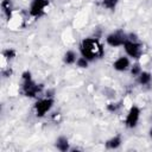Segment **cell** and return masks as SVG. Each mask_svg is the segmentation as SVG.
Listing matches in <instances>:
<instances>
[{"label": "cell", "instance_id": "9a60e30c", "mask_svg": "<svg viewBox=\"0 0 152 152\" xmlns=\"http://www.w3.org/2000/svg\"><path fill=\"white\" fill-rule=\"evenodd\" d=\"M17 56V51L12 48H8V49H5L2 51V57L6 59V61H12L14 57Z\"/></svg>", "mask_w": 152, "mask_h": 152}, {"label": "cell", "instance_id": "2e32d148", "mask_svg": "<svg viewBox=\"0 0 152 152\" xmlns=\"http://www.w3.org/2000/svg\"><path fill=\"white\" fill-rule=\"evenodd\" d=\"M89 61L86 58V57H83V56H80L78 58H77V61H76V66H78V68H81V69H87L88 66H89Z\"/></svg>", "mask_w": 152, "mask_h": 152}, {"label": "cell", "instance_id": "e0dca14e", "mask_svg": "<svg viewBox=\"0 0 152 152\" xmlns=\"http://www.w3.org/2000/svg\"><path fill=\"white\" fill-rule=\"evenodd\" d=\"M121 107V102H109L107 106H106V109L109 112V113H115L120 109Z\"/></svg>", "mask_w": 152, "mask_h": 152}, {"label": "cell", "instance_id": "6da1fadb", "mask_svg": "<svg viewBox=\"0 0 152 152\" xmlns=\"http://www.w3.org/2000/svg\"><path fill=\"white\" fill-rule=\"evenodd\" d=\"M80 52L81 56L86 57L89 62H93L95 59H100L104 55V48L96 38H84L82 39L80 44Z\"/></svg>", "mask_w": 152, "mask_h": 152}, {"label": "cell", "instance_id": "5bb4252c", "mask_svg": "<svg viewBox=\"0 0 152 152\" xmlns=\"http://www.w3.org/2000/svg\"><path fill=\"white\" fill-rule=\"evenodd\" d=\"M118 4H119V0H102L101 1V6L108 11H115Z\"/></svg>", "mask_w": 152, "mask_h": 152}, {"label": "cell", "instance_id": "8fae6325", "mask_svg": "<svg viewBox=\"0 0 152 152\" xmlns=\"http://www.w3.org/2000/svg\"><path fill=\"white\" fill-rule=\"evenodd\" d=\"M121 144H122V138L120 134H116L106 141V147L108 150H116L121 146Z\"/></svg>", "mask_w": 152, "mask_h": 152}, {"label": "cell", "instance_id": "ac0fdd59", "mask_svg": "<svg viewBox=\"0 0 152 152\" xmlns=\"http://www.w3.org/2000/svg\"><path fill=\"white\" fill-rule=\"evenodd\" d=\"M129 71H131V75H132V76L137 77V76L142 71V69H141V66H140V64H139V63H134V64H132V65H131Z\"/></svg>", "mask_w": 152, "mask_h": 152}, {"label": "cell", "instance_id": "ba28073f", "mask_svg": "<svg viewBox=\"0 0 152 152\" xmlns=\"http://www.w3.org/2000/svg\"><path fill=\"white\" fill-rule=\"evenodd\" d=\"M131 65H132L131 58L128 56H120L113 62V69L119 71V72H124V71L129 70Z\"/></svg>", "mask_w": 152, "mask_h": 152}, {"label": "cell", "instance_id": "7a4b0ae2", "mask_svg": "<svg viewBox=\"0 0 152 152\" xmlns=\"http://www.w3.org/2000/svg\"><path fill=\"white\" fill-rule=\"evenodd\" d=\"M55 104V99L52 96H45L43 99H39L36 101V103L33 104V109L34 113L38 118H44L53 107Z\"/></svg>", "mask_w": 152, "mask_h": 152}, {"label": "cell", "instance_id": "5b68a950", "mask_svg": "<svg viewBox=\"0 0 152 152\" xmlns=\"http://www.w3.org/2000/svg\"><path fill=\"white\" fill-rule=\"evenodd\" d=\"M140 115H141L140 107H138L137 104L131 106L126 114V118H125V126L127 128H135L139 124Z\"/></svg>", "mask_w": 152, "mask_h": 152}, {"label": "cell", "instance_id": "3957f363", "mask_svg": "<svg viewBox=\"0 0 152 152\" xmlns=\"http://www.w3.org/2000/svg\"><path fill=\"white\" fill-rule=\"evenodd\" d=\"M122 46L126 52V56H128L131 59L138 61L142 55V45L139 40H132L127 38Z\"/></svg>", "mask_w": 152, "mask_h": 152}, {"label": "cell", "instance_id": "8992f818", "mask_svg": "<svg viewBox=\"0 0 152 152\" xmlns=\"http://www.w3.org/2000/svg\"><path fill=\"white\" fill-rule=\"evenodd\" d=\"M21 90H23V94L26 97L33 99V97H37V95L42 93L43 86L36 83L33 80H27V81H23Z\"/></svg>", "mask_w": 152, "mask_h": 152}, {"label": "cell", "instance_id": "4fadbf2b", "mask_svg": "<svg viewBox=\"0 0 152 152\" xmlns=\"http://www.w3.org/2000/svg\"><path fill=\"white\" fill-rule=\"evenodd\" d=\"M77 58H78V56H77V53H76L74 50H68V51H65V53L63 55V62H64L65 64H68V65L75 64L76 61H77Z\"/></svg>", "mask_w": 152, "mask_h": 152}, {"label": "cell", "instance_id": "ffe728a7", "mask_svg": "<svg viewBox=\"0 0 152 152\" xmlns=\"http://www.w3.org/2000/svg\"><path fill=\"white\" fill-rule=\"evenodd\" d=\"M148 134H150V137H151V138H152V127H151V128H150V132H148Z\"/></svg>", "mask_w": 152, "mask_h": 152}, {"label": "cell", "instance_id": "52a82bcc", "mask_svg": "<svg viewBox=\"0 0 152 152\" xmlns=\"http://www.w3.org/2000/svg\"><path fill=\"white\" fill-rule=\"evenodd\" d=\"M126 39H127V33H125L121 30L113 31L106 36V43H107V45H109L112 48L122 46L124 43L126 42Z\"/></svg>", "mask_w": 152, "mask_h": 152}, {"label": "cell", "instance_id": "9c48e42d", "mask_svg": "<svg viewBox=\"0 0 152 152\" xmlns=\"http://www.w3.org/2000/svg\"><path fill=\"white\" fill-rule=\"evenodd\" d=\"M55 146L58 151L61 152H66V151H70V142H69V139L64 135H59L56 141H55Z\"/></svg>", "mask_w": 152, "mask_h": 152}, {"label": "cell", "instance_id": "277c9868", "mask_svg": "<svg viewBox=\"0 0 152 152\" xmlns=\"http://www.w3.org/2000/svg\"><path fill=\"white\" fill-rule=\"evenodd\" d=\"M49 0H31L28 7V14L32 18H40L45 14L46 8L49 7Z\"/></svg>", "mask_w": 152, "mask_h": 152}, {"label": "cell", "instance_id": "7c38bea8", "mask_svg": "<svg viewBox=\"0 0 152 152\" xmlns=\"http://www.w3.org/2000/svg\"><path fill=\"white\" fill-rule=\"evenodd\" d=\"M137 81L140 86H147L152 82V74L150 71H141L138 76H137Z\"/></svg>", "mask_w": 152, "mask_h": 152}, {"label": "cell", "instance_id": "30bf717a", "mask_svg": "<svg viewBox=\"0 0 152 152\" xmlns=\"http://www.w3.org/2000/svg\"><path fill=\"white\" fill-rule=\"evenodd\" d=\"M1 11L7 20H11L13 17V4L11 0H2L1 1Z\"/></svg>", "mask_w": 152, "mask_h": 152}, {"label": "cell", "instance_id": "d6986e66", "mask_svg": "<svg viewBox=\"0 0 152 152\" xmlns=\"http://www.w3.org/2000/svg\"><path fill=\"white\" fill-rule=\"evenodd\" d=\"M11 74H12V69H10V68H7V69H5V70L2 71L4 77H8V76H11Z\"/></svg>", "mask_w": 152, "mask_h": 152}]
</instances>
